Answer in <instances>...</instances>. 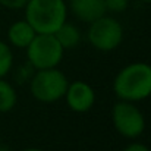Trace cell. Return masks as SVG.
<instances>
[{
	"label": "cell",
	"instance_id": "obj_3",
	"mask_svg": "<svg viewBox=\"0 0 151 151\" xmlns=\"http://www.w3.org/2000/svg\"><path fill=\"white\" fill-rule=\"evenodd\" d=\"M69 81L66 75L57 68L35 70L29 81L32 97L44 104H51L62 100L65 97Z\"/></svg>",
	"mask_w": 151,
	"mask_h": 151
},
{
	"label": "cell",
	"instance_id": "obj_6",
	"mask_svg": "<svg viewBox=\"0 0 151 151\" xmlns=\"http://www.w3.org/2000/svg\"><path fill=\"white\" fill-rule=\"evenodd\" d=\"M87 37L94 49L100 51H111L117 49L123 41V27L117 19L103 15L90 24Z\"/></svg>",
	"mask_w": 151,
	"mask_h": 151
},
{
	"label": "cell",
	"instance_id": "obj_16",
	"mask_svg": "<svg viewBox=\"0 0 151 151\" xmlns=\"http://www.w3.org/2000/svg\"><path fill=\"white\" fill-rule=\"evenodd\" d=\"M123 151H151V150L142 142H132V144L126 145L123 148Z\"/></svg>",
	"mask_w": 151,
	"mask_h": 151
},
{
	"label": "cell",
	"instance_id": "obj_14",
	"mask_svg": "<svg viewBox=\"0 0 151 151\" xmlns=\"http://www.w3.org/2000/svg\"><path fill=\"white\" fill-rule=\"evenodd\" d=\"M106 10L110 13H122L128 9L129 0H104Z\"/></svg>",
	"mask_w": 151,
	"mask_h": 151
},
{
	"label": "cell",
	"instance_id": "obj_10",
	"mask_svg": "<svg viewBox=\"0 0 151 151\" xmlns=\"http://www.w3.org/2000/svg\"><path fill=\"white\" fill-rule=\"evenodd\" d=\"M57 41L60 43V46L65 49V50H69V49H75L79 46L81 43V31L76 25L70 24V22H65L56 32H54Z\"/></svg>",
	"mask_w": 151,
	"mask_h": 151
},
{
	"label": "cell",
	"instance_id": "obj_1",
	"mask_svg": "<svg viewBox=\"0 0 151 151\" xmlns=\"http://www.w3.org/2000/svg\"><path fill=\"white\" fill-rule=\"evenodd\" d=\"M113 91L119 100L132 103L151 97V65L134 62L122 68L113 79Z\"/></svg>",
	"mask_w": 151,
	"mask_h": 151
},
{
	"label": "cell",
	"instance_id": "obj_4",
	"mask_svg": "<svg viewBox=\"0 0 151 151\" xmlns=\"http://www.w3.org/2000/svg\"><path fill=\"white\" fill-rule=\"evenodd\" d=\"M25 50L28 62L35 70L57 68L65 53L54 34H37Z\"/></svg>",
	"mask_w": 151,
	"mask_h": 151
},
{
	"label": "cell",
	"instance_id": "obj_12",
	"mask_svg": "<svg viewBox=\"0 0 151 151\" xmlns=\"http://www.w3.org/2000/svg\"><path fill=\"white\" fill-rule=\"evenodd\" d=\"M13 66V53L10 46L0 40V78H4Z\"/></svg>",
	"mask_w": 151,
	"mask_h": 151
},
{
	"label": "cell",
	"instance_id": "obj_13",
	"mask_svg": "<svg viewBox=\"0 0 151 151\" xmlns=\"http://www.w3.org/2000/svg\"><path fill=\"white\" fill-rule=\"evenodd\" d=\"M34 72H35V69L31 66L29 62H27V63L21 65V66L16 69V72H15V81H16L18 84L29 82L31 78H32V75H34Z\"/></svg>",
	"mask_w": 151,
	"mask_h": 151
},
{
	"label": "cell",
	"instance_id": "obj_2",
	"mask_svg": "<svg viewBox=\"0 0 151 151\" xmlns=\"http://www.w3.org/2000/svg\"><path fill=\"white\" fill-rule=\"evenodd\" d=\"M24 9L25 21L37 34H54L68 18L65 0H28Z\"/></svg>",
	"mask_w": 151,
	"mask_h": 151
},
{
	"label": "cell",
	"instance_id": "obj_9",
	"mask_svg": "<svg viewBox=\"0 0 151 151\" xmlns=\"http://www.w3.org/2000/svg\"><path fill=\"white\" fill-rule=\"evenodd\" d=\"M35 35V29L25 19L13 22L7 29V40L16 49H27Z\"/></svg>",
	"mask_w": 151,
	"mask_h": 151
},
{
	"label": "cell",
	"instance_id": "obj_8",
	"mask_svg": "<svg viewBox=\"0 0 151 151\" xmlns=\"http://www.w3.org/2000/svg\"><path fill=\"white\" fill-rule=\"evenodd\" d=\"M69 9L81 22L91 24L107 13L104 0H69Z\"/></svg>",
	"mask_w": 151,
	"mask_h": 151
},
{
	"label": "cell",
	"instance_id": "obj_17",
	"mask_svg": "<svg viewBox=\"0 0 151 151\" xmlns=\"http://www.w3.org/2000/svg\"><path fill=\"white\" fill-rule=\"evenodd\" d=\"M0 151H12L9 145H4V144H0Z\"/></svg>",
	"mask_w": 151,
	"mask_h": 151
},
{
	"label": "cell",
	"instance_id": "obj_5",
	"mask_svg": "<svg viewBox=\"0 0 151 151\" xmlns=\"http://www.w3.org/2000/svg\"><path fill=\"white\" fill-rule=\"evenodd\" d=\"M111 122L114 129L128 139H137L145 131V117L132 101H117L111 109Z\"/></svg>",
	"mask_w": 151,
	"mask_h": 151
},
{
	"label": "cell",
	"instance_id": "obj_15",
	"mask_svg": "<svg viewBox=\"0 0 151 151\" xmlns=\"http://www.w3.org/2000/svg\"><path fill=\"white\" fill-rule=\"evenodd\" d=\"M27 3H28V0H0V6H3L6 9H10V10L24 9Z\"/></svg>",
	"mask_w": 151,
	"mask_h": 151
},
{
	"label": "cell",
	"instance_id": "obj_19",
	"mask_svg": "<svg viewBox=\"0 0 151 151\" xmlns=\"http://www.w3.org/2000/svg\"><path fill=\"white\" fill-rule=\"evenodd\" d=\"M141 1H145V3H151V0H141Z\"/></svg>",
	"mask_w": 151,
	"mask_h": 151
},
{
	"label": "cell",
	"instance_id": "obj_18",
	"mask_svg": "<svg viewBox=\"0 0 151 151\" xmlns=\"http://www.w3.org/2000/svg\"><path fill=\"white\" fill-rule=\"evenodd\" d=\"M24 151H43L41 148H37V147H31V148H27V150Z\"/></svg>",
	"mask_w": 151,
	"mask_h": 151
},
{
	"label": "cell",
	"instance_id": "obj_11",
	"mask_svg": "<svg viewBox=\"0 0 151 151\" xmlns=\"http://www.w3.org/2000/svg\"><path fill=\"white\" fill-rule=\"evenodd\" d=\"M18 103V93L15 87L6 79L0 78V113H7L15 109Z\"/></svg>",
	"mask_w": 151,
	"mask_h": 151
},
{
	"label": "cell",
	"instance_id": "obj_7",
	"mask_svg": "<svg viewBox=\"0 0 151 151\" xmlns=\"http://www.w3.org/2000/svg\"><path fill=\"white\" fill-rule=\"evenodd\" d=\"M68 107L75 113H87L96 104L94 88L84 81H75L68 85L65 97Z\"/></svg>",
	"mask_w": 151,
	"mask_h": 151
}]
</instances>
